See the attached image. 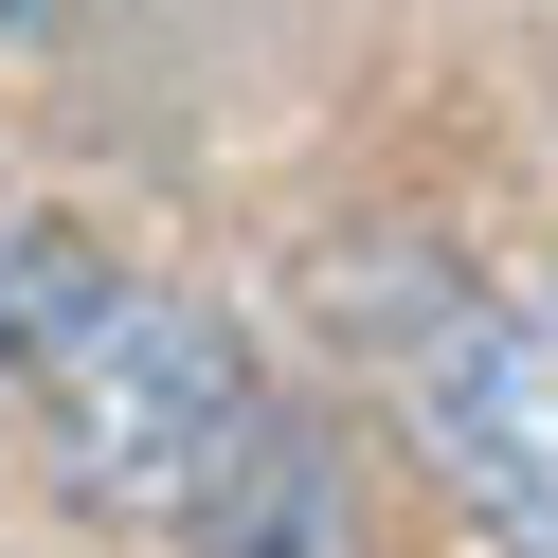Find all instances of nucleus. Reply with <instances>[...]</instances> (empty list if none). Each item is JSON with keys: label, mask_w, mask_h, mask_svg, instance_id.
<instances>
[{"label": "nucleus", "mask_w": 558, "mask_h": 558, "mask_svg": "<svg viewBox=\"0 0 558 558\" xmlns=\"http://www.w3.org/2000/svg\"><path fill=\"white\" fill-rule=\"evenodd\" d=\"M253 414H270L253 325H234L217 289L109 270V306H90V325L54 342V378H37V469H54V505L109 522V541H181Z\"/></svg>", "instance_id": "obj_1"}, {"label": "nucleus", "mask_w": 558, "mask_h": 558, "mask_svg": "<svg viewBox=\"0 0 558 558\" xmlns=\"http://www.w3.org/2000/svg\"><path fill=\"white\" fill-rule=\"evenodd\" d=\"M342 306L378 325V397H397L433 505L469 522L486 558H558V361H541V325L486 306L469 270H433V253H378Z\"/></svg>", "instance_id": "obj_2"}, {"label": "nucleus", "mask_w": 558, "mask_h": 558, "mask_svg": "<svg viewBox=\"0 0 558 558\" xmlns=\"http://www.w3.org/2000/svg\"><path fill=\"white\" fill-rule=\"evenodd\" d=\"M181 558H378V505H361V450L325 433L306 397H270L253 433H234V469L198 486Z\"/></svg>", "instance_id": "obj_3"}, {"label": "nucleus", "mask_w": 558, "mask_h": 558, "mask_svg": "<svg viewBox=\"0 0 558 558\" xmlns=\"http://www.w3.org/2000/svg\"><path fill=\"white\" fill-rule=\"evenodd\" d=\"M109 306V253H90V217H54V198H0V397H37L54 342Z\"/></svg>", "instance_id": "obj_4"}, {"label": "nucleus", "mask_w": 558, "mask_h": 558, "mask_svg": "<svg viewBox=\"0 0 558 558\" xmlns=\"http://www.w3.org/2000/svg\"><path fill=\"white\" fill-rule=\"evenodd\" d=\"M541 361H558V306H541Z\"/></svg>", "instance_id": "obj_5"}]
</instances>
